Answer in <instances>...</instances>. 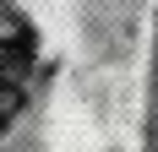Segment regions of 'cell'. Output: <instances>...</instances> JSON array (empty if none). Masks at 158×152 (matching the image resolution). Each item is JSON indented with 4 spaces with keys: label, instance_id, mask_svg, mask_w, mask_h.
Masks as SVG:
<instances>
[{
    "label": "cell",
    "instance_id": "obj_1",
    "mask_svg": "<svg viewBox=\"0 0 158 152\" xmlns=\"http://www.w3.org/2000/svg\"><path fill=\"white\" fill-rule=\"evenodd\" d=\"M27 65H33V38H0V109H11L22 98V82H27Z\"/></svg>",
    "mask_w": 158,
    "mask_h": 152
}]
</instances>
